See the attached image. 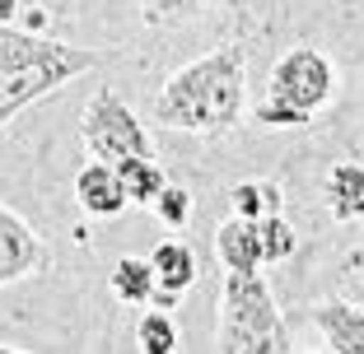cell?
<instances>
[{
    "label": "cell",
    "mask_w": 364,
    "mask_h": 354,
    "mask_svg": "<svg viewBox=\"0 0 364 354\" xmlns=\"http://www.w3.org/2000/svg\"><path fill=\"white\" fill-rule=\"evenodd\" d=\"M327 210L341 224L364 219V168L360 163H336L327 172Z\"/></svg>",
    "instance_id": "8fae6325"
},
{
    "label": "cell",
    "mask_w": 364,
    "mask_h": 354,
    "mask_svg": "<svg viewBox=\"0 0 364 354\" xmlns=\"http://www.w3.org/2000/svg\"><path fill=\"white\" fill-rule=\"evenodd\" d=\"M112 168H117L122 192H127L131 205H145V201L154 205V196L164 192V182H168V177H164V168L154 163V154H127V159H117Z\"/></svg>",
    "instance_id": "7c38bea8"
},
{
    "label": "cell",
    "mask_w": 364,
    "mask_h": 354,
    "mask_svg": "<svg viewBox=\"0 0 364 354\" xmlns=\"http://www.w3.org/2000/svg\"><path fill=\"white\" fill-rule=\"evenodd\" d=\"M80 140H85V150L103 163H117L127 154H154V140L145 131V121L122 103V94L112 89H98L94 98L85 103L80 112Z\"/></svg>",
    "instance_id": "277c9868"
},
{
    "label": "cell",
    "mask_w": 364,
    "mask_h": 354,
    "mask_svg": "<svg viewBox=\"0 0 364 354\" xmlns=\"http://www.w3.org/2000/svg\"><path fill=\"white\" fill-rule=\"evenodd\" d=\"M14 14H19V0H0V23H14Z\"/></svg>",
    "instance_id": "44dd1931"
},
{
    "label": "cell",
    "mask_w": 364,
    "mask_h": 354,
    "mask_svg": "<svg viewBox=\"0 0 364 354\" xmlns=\"http://www.w3.org/2000/svg\"><path fill=\"white\" fill-rule=\"evenodd\" d=\"M136 341H140V350H145V354H173V350H178V326H173V312H164V308L145 312V317H140V326H136Z\"/></svg>",
    "instance_id": "9a60e30c"
},
{
    "label": "cell",
    "mask_w": 364,
    "mask_h": 354,
    "mask_svg": "<svg viewBox=\"0 0 364 354\" xmlns=\"http://www.w3.org/2000/svg\"><path fill=\"white\" fill-rule=\"evenodd\" d=\"M332 94H336V65L318 47H294L271 65V79H267L271 103H285V108L313 117L318 108L332 103Z\"/></svg>",
    "instance_id": "5b68a950"
},
{
    "label": "cell",
    "mask_w": 364,
    "mask_h": 354,
    "mask_svg": "<svg viewBox=\"0 0 364 354\" xmlns=\"http://www.w3.org/2000/svg\"><path fill=\"white\" fill-rule=\"evenodd\" d=\"M150 266H154V294L150 303L164 312H173L182 303V294L196 284V252L182 238H168L150 252Z\"/></svg>",
    "instance_id": "52a82bcc"
},
{
    "label": "cell",
    "mask_w": 364,
    "mask_h": 354,
    "mask_svg": "<svg viewBox=\"0 0 364 354\" xmlns=\"http://www.w3.org/2000/svg\"><path fill=\"white\" fill-rule=\"evenodd\" d=\"M257 238H262V261H285L289 252L299 247V238H294V228H289L285 215H262Z\"/></svg>",
    "instance_id": "2e32d148"
},
{
    "label": "cell",
    "mask_w": 364,
    "mask_h": 354,
    "mask_svg": "<svg viewBox=\"0 0 364 354\" xmlns=\"http://www.w3.org/2000/svg\"><path fill=\"white\" fill-rule=\"evenodd\" d=\"M215 350H225V354H257V350L289 354L294 350V336H289L262 270H225L220 312H215Z\"/></svg>",
    "instance_id": "3957f363"
},
{
    "label": "cell",
    "mask_w": 364,
    "mask_h": 354,
    "mask_svg": "<svg viewBox=\"0 0 364 354\" xmlns=\"http://www.w3.org/2000/svg\"><path fill=\"white\" fill-rule=\"evenodd\" d=\"M309 317L327 350L364 354V308H355L346 299H318V303H309Z\"/></svg>",
    "instance_id": "ba28073f"
},
{
    "label": "cell",
    "mask_w": 364,
    "mask_h": 354,
    "mask_svg": "<svg viewBox=\"0 0 364 354\" xmlns=\"http://www.w3.org/2000/svg\"><path fill=\"white\" fill-rule=\"evenodd\" d=\"M19 14H23V28H28V33L47 28V10H43V5H28V10H19Z\"/></svg>",
    "instance_id": "ffe728a7"
},
{
    "label": "cell",
    "mask_w": 364,
    "mask_h": 354,
    "mask_svg": "<svg viewBox=\"0 0 364 354\" xmlns=\"http://www.w3.org/2000/svg\"><path fill=\"white\" fill-rule=\"evenodd\" d=\"M107 289L122 303H150V294H154L150 257H122L117 266H112V275H107Z\"/></svg>",
    "instance_id": "4fadbf2b"
},
{
    "label": "cell",
    "mask_w": 364,
    "mask_h": 354,
    "mask_svg": "<svg viewBox=\"0 0 364 354\" xmlns=\"http://www.w3.org/2000/svg\"><path fill=\"white\" fill-rule=\"evenodd\" d=\"M215 257L225 270H257L262 266V238H257V219L229 215L215 228Z\"/></svg>",
    "instance_id": "30bf717a"
},
{
    "label": "cell",
    "mask_w": 364,
    "mask_h": 354,
    "mask_svg": "<svg viewBox=\"0 0 364 354\" xmlns=\"http://www.w3.org/2000/svg\"><path fill=\"white\" fill-rule=\"evenodd\" d=\"M47 261V247L43 238L33 233L10 205H0V289H10L19 280L38 275Z\"/></svg>",
    "instance_id": "8992f818"
},
{
    "label": "cell",
    "mask_w": 364,
    "mask_h": 354,
    "mask_svg": "<svg viewBox=\"0 0 364 354\" xmlns=\"http://www.w3.org/2000/svg\"><path fill=\"white\" fill-rule=\"evenodd\" d=\"M154 215H159L168 228H187V224H192V192L164 182V192L154 196Z\"/></svg>",
    "instance_id": "ac0fdd59"
},
{
    "label": "cell",
    "mask_w": 364,
    "mask_h": 354,
    "mask_svg": "<svg viewBox=\"0 0 364 354\" xmlns=\"http://www.w3.org/2000/svg\"><path fill=\"white\" fill-rule=\"evenodd\" d=\"M229 205L243 219H262V215H280L285 196H280L276 182H234L229 187Z\"/></svg>",
    "instance_id": "5bb4252c"
},
{
    "label": "cell",
    "mask_w": 364,
    "mask_h": 354,
    "mask_svg": "<svg viewBox=\"0 0 364 354\" xmlns=\"http://www.w3.org/2000/svg\"><path fill=\"white\" fill-rule=\"evenodd\" d=\"M75 201H80V210H85V215H94V219H117L122 210L131 205L127 192H122L117 168H112V163H103V159L85 163V168L75 172Z\"/></svg>",
    "instance_id": "9c48e42d"
},
{
    "label": "cell",
    "mask_w": 364,
    "mask_h": 354,
    "mask_svg": "<svg viewBox=\"0 0 364 354\" xmlns=\"http://www.w3.org/2000/svg\"><path fill=\"white\" fill-rule=\"evenodd\" d=\"M145 5V23L150 28H178V23H187V19H196V14L210 5V0H140Z\"/></svg>",
    "instance_id": "e0dca14e"
},
{
    "label": "cell",
    "mask_w": 364,
    "mask_h": 354,
    "mask_svg": "<svg viewBox=\"0 0 364 354\" xmlns=\"http://www.w3.org/2000/svg\"><path fill=\"white\" fill-rule=\"evenodd\" d=\"M243 43H225L205 52L201 61L173 70L168 84L159 89L150 108V121L168 131H187V135H234L243 126Z\"/></svg>",
    "instance_id": "6da1fadb"
},
{
    "label": "cell",
    "mask_w": 364,
    "mask_h": 354,
    "mask_svg": "<svg viewBox=\"0 0 364 354\" xmlns=\"http://www.w3.org/2000/svg\"><path fill=\"white\" fill-rule=\"evenodd\" d=\"M98 56L89 47H65L43 33L0 23V131L10 126L23 108L43 103L75 75L94 70Z\"/></svg>",
    "instance_id": "7a4b0ae2"
},
{
    "label": "cell",
    "mask_w": 364,
    "mask_h": 354,
    "mask_svg": "<svg viewBox=\"0 0 364 354\" xmlns=\"http://www.w3.org/2000/svg\"><path fill=\"white\" fill-rule=\"evenodd\" d=\"M252 121H262V126H309L313 117H304V112L285 108V103H257V112H252Z\"/></svg>",
    "instance_id": "d6986e66"
},
{
    "label": "cell",
    "mask_w": 364,
    "mask_h": 354,
    "mask_svg": "<svg viewBox=\"0 0 364 354\" xmlns=\"http://www.w3.org/2000/svg\"><path fill=\"white\" fill-rule=\"evenodd\" d=\"M10 350H14V345H0V354H10Z\"/></svg>",
    "instance_id": "7402d4cb"
}]
</instances>
